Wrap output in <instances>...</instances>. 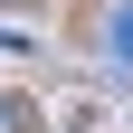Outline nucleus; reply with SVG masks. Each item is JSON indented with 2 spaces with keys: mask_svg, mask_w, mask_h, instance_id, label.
I'll list each match as a JSON object with an SVG mask.
<instances>
[{
  "mask_svg": "<svg viewBox=\"0 0 133 133\" xmlns=\"http://www.w3.org/2000/svg\"><path fill=\"white\" fill-rule=\"evenodd\" d=\"M95 57L114 76H133V0H105V19H95Z\"/></svg>",
  "mask_w": 133,
  "mask_h": 133,
  "instance_id": "1",
  "label": "nucleus"
},
{
  "mask_svg": "<svg viewBox=\"0 0 133 133\" xmlns=\"http://www.w3.org/2000/svg\"><path fill=\"white\" fill-rule=\"evenodd\" d=\"M38 124V105H29V95H0V133H29Z\"/></svg>",
  "mask_w": 133,
  "mask_h": 133,
  "instance_id": "2",
  "label": "nucleus"
}]
</instances>
